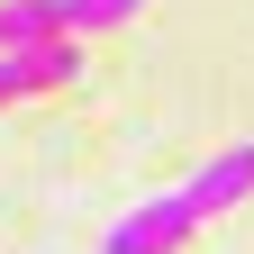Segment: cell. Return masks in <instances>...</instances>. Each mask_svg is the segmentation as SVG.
I'll return each mask as SVG.
<instances>
[{"mask_svg": "<svg viewBox=\"0 0 254 254\" xmlns=\"http://www.w3.org/2000/svg\"><path fill=\"white\" fill-rule=\"evenodd\" d=\"M182 190H190V209H200V218H218V209H245V200H254V136L218 145V154H209V164L190 173Z\"/></svg>", "mask_w": 254, "mask_h": 254, "instance_id": "obj_2", "label": "cell"}, {"mask_svg": "<svg viewBox=\"0 0 254 254\" xmlns=\"http://www.w3.org/2000/svg\"><path fill=\"white\" fill-rule=\"evenodd\" d=\"M190 227H200L190 190H154V200H136L127 218H109V227H100V254H182Z\"/></svg>", "mask_w": 254, "mask_h": 254, "instance_id": "obj_1", "label": "cell"}, {"mask_svg": "<svg viewBox=\"0 0 254 254\" xmlns=\"http://www.w3.org/2000/svg\"><path fill=\"white\" fill-rule=\"evenodd\" d=\"M55 37H73L64 27V0H0V55H37Z\"/></svg>", "mask_w": 254, "mask_h": 254, "instance_id": "obj_4", "label": "cell"}, {"mask_svg": "<svg viewBox=\"0 0 254 254\" xmlns=\"http://www.w3.org/2000/svg\"><path fill=\"white\" fill-rule=\"evenodd\" d=\"M136 9H145V0H64V27L82 37V27H118V18H136Z\"/></svg>", "mask_w": 254, "mask_h": 254, "instance_id": "obj_5", "label": "cell"}, {"mask_svg": "<svg viewBox=\"0 0 254 254\" xmlns=\"http://www.w3.org/2000/svg\"><path fill=\"white\" fill-rule=\"evenodd\" d=\"M55 82H82V46L73 37H55L37 55H0V109L27 100V91H55Z\"/></svg>", "mask_w": 254, "mask_h": 254, "instance_id": "obj_3", "label": "cell"}]
</instances>
